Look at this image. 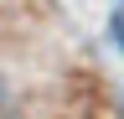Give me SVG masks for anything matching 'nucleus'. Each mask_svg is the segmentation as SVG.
I'll use <instances>...</instances> for the list:
<instances>
[{
    "label": "nucleus",
    "instance_id": "nucleus-1",
    "mask_svg": "<svg viewBox=\"0 0 124 119\" xmlns=\"http://www.w3.org/2000/svg\"><path fill=\"white\" fill-rule=\"evenodd\" d=\"M108 26H114V41H119V52H124V5L114 10V21H108Z\"/></svg>",
    "mask_w": 124,
    "mask_h": 119
},
{
    "label": "nucleus",
    "instance_id": "nucleus-2",
    "mask_svg": "<svg viewBox=\"0 0 124 119\" xmlns=\"http://www.w3.org/2000/svg\"><path fill=\"white\" fill-rule=\"evenodd\" d=\"M0 114H5V83H0Z\"/></svg>",
    "mask_w": 124,
    "mask_h": 119
}]
</instances>
